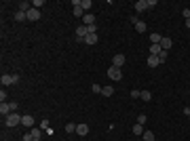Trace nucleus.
<instances>
[{"label":"nucleus","instance_id":"obj_1","mask_svg":"<svg viewBox=\"0 0 190 141\" xmlns=\"http://www.w3.org/2000/svg\"><path fill=\"white\" fill-rule=\"evenodd\" d=\"M21 118H23V116H19L17 112H13V114H8V116H6V120H4V124L13 129V126H17V124H21Z\"/></svg>","mask_w":190,"mask_h":141},{"label":"nucleus","instance_id":"obj_2","mask_svg":"<svg viewBox=\"0 0 190 141\" xmlns=\"http://www.w3.org/2000/svg\"><path fill=\"white\" fill-rule=\"evenodd\" d=\"M0 82H2V87H8V84L19 82V76H17V74H2V76H0Z\"/></svg>","mask_w":190,"mask_h":141},{"label":"nucleus","instance_id":"obj_3","mask_svg":"<svg viewBox=\"0 0 190 141\" xmlns=\"http://www.w3.org/2000/svg\"><path fill=\"white\" fill-rule=\"evenodd\" d=\"M87 36H89V28H87V25H78V28H76V38H78V42H85Z\"/></svg>","mask_w":190,"mask_h":141},{"label":"nucleus","instance_id":"obj_4","mask_svg":"<svg viewBox=\"0 0 190 141\" xmlns=\"http://www.w3.org/2000/svg\"><path fill=\"white\" fill-rule=\"evenodd\" d=\"M108 76H110L112 80H120V78H123V70H120V67L110 65V67H108Z\"/></svg>","mask_w":190,"mask_h":141},{"label":"nucleus","instance_id":"obj_5","mask_svg":"<svg viewBox=\"0 0 190 141\" xmlns=\"http://www.w3.org/2000/svg\"><path fill=\"white\" fill-rule=\"evenodd\" d=\"M25 15H28V21H38V19H40V11H38V8H34V6H32Z\"/></svg>","mask_w":190,"mask_h":141},{"label":"nucleus","instance_id":"obj_6","mask_svg":"<svg viewBox=\"0 0 190 141\" xmlns=\"http://www.w3.org/2000/svg\"><path fill=\"white\" fill-rule=\"evenodd\" d=\"M112 65H114V67H120V70H123V65H125V55H123V53L114 55V59H112Z\"/></svg>","mask_w":190,"mask_h":141},{"label":"nucleus","instance_id":"obj_7","mask_svg":"<svg viewBox=\"0 0 190 141\" xmlns=\"http://www.w3.org/2000/svg\"><path fill=\"white\" fill-rule=\"evenodd\" d=\"M0 114H2V116L6 118L8 114H13V105H11V103H4V101H2V103H0Z\"/></svg>","mask_w":190,"mask_h":141},{"label":"nucleus","instance_id":"obj_8","mask_svg":"<svg viewBox=\"0 0 190 141\" xmlns=\"http://www.w3.org/2000/svg\"><path fill=\"white\" fill-rule=\"evenodd\" d=\"M21 126H28V129H34V116H30V114H25V116L21 118Z\"/></svg>","mask_w":190,"mask_h":141},{"label":"nucleus","instance_id":"obj_9","mask_svg":"<svg viewBox=\"0 0 190 141\" xmlns=\"http://www.w3.org/2000/svg\"><path fill=\"white\" fill-rule=\"evenodd\" d=\"M171 47H173V40H171L169 36H163V40H161V48H163V51H169Z\"/></svg>","mask_w":190,"mask_h":141},{"label":"nucleus","instance_id":"obj_10","mask_svg":"<svg viewBox=\"0 0 190 141\" xmlns=\"http://www.w3.org/2000/svg\"><path fill=\"white\" fill-rule=\"evenodd\" d=\"M76 133H78V135H83V137H85V135H89V124H76Z\"/></svg>","mask_w":190,"mask_h":141},{"label":"nucleus","instance_id":"obj_11","mask_svg":"<svg viewBox=\"0 0 190 141\" xmlns=\"http://www.w3.org/2000/svg\"><path fill=\"white\" fill-rule=\"evenodd\" d=\"M93 23H95V17L91 15V13H87V15L83 17V25H87V28H89V25H93Z\"/></svg>","mask_w":190,"mask_h":141},{"label":"nucleus","instance_id":"obj_12","mask_svg":"<svg viewBox=\"0 0 190 141\" xmlns=\"http://www.w3.org/2000/svg\"><path fill=\"white\" fill-rule=\"evenodd\" d=\"M146 63H148V67H156V65H161V61H158V57H154V55H150Z\"/></svg>","mask_w":190,"mask_h":141},{"label":"nucleus","instance_id":"obj_13","mask_svg":"<svg viewBox=\"0 0 190 141\" xmlns=\"http://www.w3.org/2000/svg\"><path fill=\"white\" fill-rule=\"evenodd\" d=\"M146 8H148V0H137V2H135V11L142 13V11H146Z\"/></svg>","mask_w":190,"mask_h":141},{"label":"nucleus","instance_id":"obj_14","mask_svg":"<svg viewBox=\"0 0 190 141\" xmlns=\"http://www.w3.org/2000/svg\"><path fill=\"white\" fill-rule=\"evenodd\" d=\"M85 42H87V44H91V47H93V44H97V42H99V38H97V34H89V36H87V38H85Z\"/></svg>","mask_w":190,"mask_h":141},{"label":"nucleus","instance_id":"obj_15","mask_svg":"<svg viewBox=\"0 0 190 141\" xmlns=\"http://www.w3.org/2000/svg\"><path fill=\"white\" fill-rule=\"evenodd\" d=\"M163 53V48H161V44H150V55H154V57H158Z\"/></svg>","mask_w":190,"mask_h":141},{"label":"nucleus","instance_id":"obj_16","mask_svg":"<svg viewBox=\"0 0 190 141\" xmlns=\"http://www.w3.org/2000/svg\"><path fill=\"white\" fill-rule=\"evenodd\" d=\"M150 40H152V44H161V40H163V36L154 32V34H150Z\"/></svg>","mask_w":190,"mask_h":141},{"label":"nucleus","instance_id":"obj_17","mask_svg":"<svg viewBox=\"0 0 190 141\" xmlns=\"http://www.w3.org/2000/svg\"><path fill=\"white\" fill-rule=\"evenodd\" d=\"M30 135H32L34 139H40V135H42V129H36V126H34V129H30Z\"/></svg>","mask_w":190,"mask_h":141},{"label":"nucleus","instance_id":"obj_18","mask_svg":"<svg viewBox=\"0 0 190 141\" xmlns=\"http://www.w3.org/2000/svg\"><path fill=\"white\" fill-rule=\"evenodd\" d=\"M133 28H135V32H140V34H144V32H146V23H144V21H137Z\"/></svg>","mask_w":190,"mask_h":141},{"label":"nucleus","instance_id":"obj_19","mask_svg":"<svg viewBox=\"0 0 190 141\" xmlns=\"http://www.w3.org/2000/svg\"><path fill=\"white\" fill-rule=\"evenodd\" d=\"M101 95H103V97H112V95H114V89H112V87H103V89H101Z\"/></svg>","mask_w":190,"mask_h":141},{"label":"nucleus","instance_id":"obj_20","mask_svg":"<svg viewBox=\"0 0 190 141\" xmlns=\"http://www.w3.org/2000/svg\"><path fill=\"white\" fill-rule=\"evenodd\" d=\"M133 135H144V124H133Z\"/></svg>","mask_w":190,"mask_h":141},{"label":"nucleus","instance_id":"obj_21","mask_svg":"<svg viewBox=\"0 0 190 141\" xmlns=\"http://www.w3.org/2000/svg\"><path fill=\"white\" fill-rule=\"evenodd\" d=\"M144 141H154V133H152V131H144Z\"/></svg>","mask_w":190,"mask_h":141},{"label":"nucleus","instance_id":"obj_22","mask_svg":"<svg viewBox=\"0 0 190 141\" xmlns=\"http://www.w3.org/2000/svg\"><path fill=\"white\" fill-rule=\"evenodd\" d=\"M15 19H17V21H28V15L21 13V11H17V13H15Z\"/></svg>","mask_w":190,"mask_h":141},{"label":"nucleus","instance_id":"obj_23","mask_svg":"<svg viewBox=\"0 0 190 141\" xmlns=\"http://www.w3.org/2000/svg\"><path fill=\"white\" fill-rule=\"evenodd\" d=\"M80 6H83V11H89V8L93 6V2H91V0H83V2H80Z\"/></svg>","mask_w":190,"mask_h":141},{"label":"nucleus","instance_id":"obj_24","mask_svg":"<svg viewBox=\"0 0 190 141\" xmlns=\"http://www.w3.org/2000/svg\"><path fill=\"white\" fill-rule=\"evenodd\" d=\"M72 13H74V17H85V15H83V13H85V11H83V6H74V11H72Z\"/></svg>","mask_w":190,"mask_h":141},{"label":"nucleus","instance_id":"obj_25","mask_svg":"<svg viewBox=\"0 0 190 141\" xmlns=\"http://www.w3.org/2000/svg\"><path fill=\"white\" fill-rule=\"evenodd\" d=\"M140 97H142L144 101H150V99H152V93H150V91H142V95H140Z\"/></svg>","mask_w":190,"mask_h":141},{"label":"nucleus","instance_id":"obj_26","mask_svg":"<svg viewBox=\"0 0 190 141\" xmlns=\"http://www.w3.org/2000/svg\"><path fill=\"white\" fill-rule=\"evenodd\" d=\"M167 55H169V51H163V53L158 55V61H161V63H165V61H167Z\"/></svg>","mask_w":190,"mask_h":141},{"label":"nucleus","instance_id":"obj_27","mask_svg":"<svg viewBox=\"0 0 190 141\" xmlns=\"http://www.w3.org/2000/svg\"><path fill=\"white\" fill-rule=\"evenodd\" d=\"M66 133H76V124H66Z\"/></svg>","mask_w":190,"mask_h":141},{"label":"nucleus","instance_id":"obj_28","mask_svg":"<svg viewBox=\"0 0 190 141\" xmlns=\"http://www.w3.org/2000/svg\"><path fill=\"white\" fill-rule=\"evenodd\" d=\"M42 4H45V0H34V2H32V6H34V8H38V11H40V6H42Z\"/></svg>","mask_w":190,"mask_h":141},{"label":"nucleus","instance_id":"obj_29","mask_svg":"<svg viewBox=\"0 0 190 141\" xmlns=\"http://www.w3.org/2000/svg\"><path fill=\"white\" fill-rule=\"evenodd\" d=\"M146 120H148V116H146V114H140V118H137V124H146Z\"/></svg>","mask_w":190,"mask_h":141},{"label":"nucleus","instance_id":"obj_30","mask_svg":"<svg viewBox=\"0 0 190 141\" xmlns=\"http://www.w3.org/2000/svg\"><path fill=\"white\" fill-rule=\"evenodd\" d=\"M101 89H103V87H99V84H91V91H93V93H101Z\"/></svg>","mask_w":190,"mask_h":141},{"label":"nucleus","instance_id":"obj_31","mask_svg":"<svg viewBox=\"0 0 190 141\" xmlns=\"http://www.w3.org/2000/svg\"><path fill=\"white\" fill-rule=\"evenodd\" d=\"M49 124H51V122H49L47 118H45V120L40 122V129H42V131H47V129H49Z\"/></svg>","mask_w":190,"mask_h":141},{"label":"nucleus","instance_id":"obj_32","mask_svg":"<svg viewBox=\"0 0 190 141\" xmlns=\"http://www.w3.org/2000/svg\"><path fill=\"white\" fill-rule=\"evenodd\" d=\"M129 95H131V97H133V99H137V97H140V95H142V91H131V93H129Z\"/></svg>","mask_w":190,"mask_h":141},{"label":"nucleus","instance_id":"obj_33","mask_svg":"<svg viewBox=\"0 0 190 141\" xmlns=\"http://www.w3.org/2000/svg\"><path fill=\"white\" fill-rule=\"evenodd\" d=\"M21 141H34V137L28 133V135H23V137H21Z\"/></svg>","mask_w":190,"mask_h":141},{"label":"nucleus","instance_id":"obj_34","mask_svg":"<svg viewBox=\"0 0 190 141\" xmlns=\"http://www.w3.org/2000/svg\"><path fill=\"white\" fill-rule=\"evenodd\" d=\"M182 15H184L186 19H190V8H184V11H182Z\"/></svg>","mask_w":190,"mask_h":141},{"label":"nucleus","instance_id":"obj_35","mask_svg":"<svg viewBox=\"0 0 190 141\" xmlns=\"http://www.w3.org/2000/svg\"><path fill=\"white\" fill-rule=\"evenodd\" d=\"M186 28H188V30H190V19H186Z\"/></svg>","mask_w":190,"mask_h":141},{"label":"nucleus","instance_id":"obj_36","mask_svg":"<svg viewBox=\"0 0 190 141\" xmlns=\"http://www.w3.org/2000/svg\"><path fill=\"white\" fill-rule=\"evenodd\" d=\"M34 141H40V139H34Z\"/></svg>","mask_w":190,"mask_h":141},{"label":"nucleus","instance_id":"obj_37","mask_svg":"<svg viewBox=\"0 0 190 141\" xmlns=\"http://www.w3.org/2000/svg\"><path fill=\"white\" fill-rule=\"evenodd\" d=\"M188 118H190V116H188Z\"/></svg>","mask_w":190,"mask_h":141}]
</instances>
